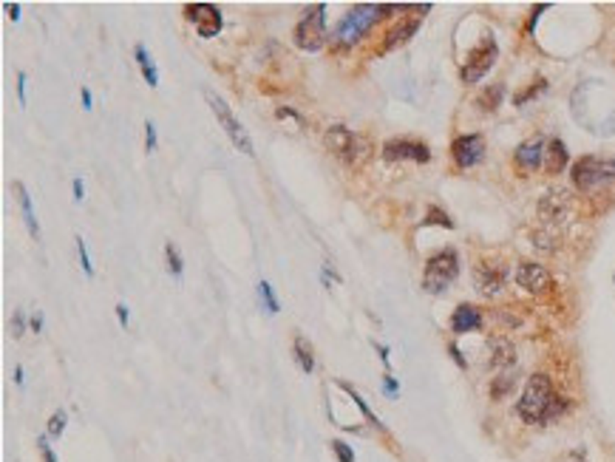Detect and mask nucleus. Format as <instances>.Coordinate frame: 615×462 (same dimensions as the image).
<instances>
[{
	"label": "nucleus",
	"mask_w": 615,
	"mask_h": 462,
	"mask_svg": "<svg viewBox=\"0 0 615 462\" xmlns=\"http://www.w3.org/2000/svg\"><path fill=\"white\" fill-rule=\"evenodd\" d=\"M71 193H74V202H82V196H85L82 179H74V181H71Z\"/></svg>",
	"instance_id": "nucleus-40"
},
{
	"label": "nucleus",
	"mask_w": 615,
	"mask_h": 462,
	"mask_svg": "<svg viewBox=\"0 0 615 462\" xmlns=\"http://www.w3.org/2000/svg\"><path fill=\"white\" fill-rule=\"evenodd\" d=\"M6 12H9V17L17 23L20 20V3H6Z\"/></svg>",
	"instance_id": "nucleus-45"
},
{
	"label": "nucleus",
	"mask_w": 615,
	"mask_h": 462,
	"mask_svg": "<svg viewBox=\"0 0 615 462\" xmlns=\"http://www.w3.org/2000/svg\"><path fill=\"white\" fill-rule=\"evenodd\" d=\"M516 284L531 295H544L553 290V275L536 261H522L516 267Z\"/></svg>",
	"instance_id": "nucleus-12"
},
{
	"label": "nucleus",
	"mask_w": 615,
	"mask_h": 462,
	"mask_svg": "<svg viewBox=\"0 0 615 462\" xmlns=\"http://www.w3.org/2000/svg\"><path fill=\"white\" fill-rule=\"evenodd\" d=\"M184 17L190 23H196V32L199 37H216L222 32V12L213 6V3H188L184 6Z\"/></svg>",
	"instance_id": "nucleus-11"
},
{
	"label": "nucleus",
	"mask_w": 615,
	"mask_h": 462,
	"mask_svg": "<svg viewBox=\"0 0 615 462\" xmlns=\"http://www.w3.org/2000/svg\"><path fill=\"white\" fill-rule=\"evenodd\" d=\"M66 423H69V417H66V411H63V409L54 411V414L48 417V428H46V434H48V437H54V440H60V437H63V431H66Z\"/></svg>",
	"instance_id": "nucleus-28"
},
{
	"label": "nucleus",
	"mask_w": 615,
	"mask_h": 462,
	"mask_svg": "<svg viewBox=\"0 0 615 462\" xmlns=\"http://www.w3.org/2000/svg\"><path fill=\"white\" fill-rule=\"evenodd\" d=\"M544 150H547V142L542 136H533L528 142H522L516 150H513V162L522 168V170H536L544 165Z\"/></svg>",
	"instance_id": "nucleus-13"
},
{
	"label": "nucleus",
	"mask_w": 615,
	"mask_h": 462,
	"mask_svg": "<svg viewBox=\"0 0 615 462\" xmlns=\"http://www.w3.org/2000/svg\"><path fill=\"white\" fill-rule=\"evenodd\" d=\"M74 241H77V256H80V264H82V272L88 275V278H94V264H91V256H88V247H85V241H82V236H77Z\"/></svg>",
	"instance_id": "nucleus-31"
},
{
	"label": "nucleus",
	"mask_w": 615,
	"mask_h": 462,
	"mask_svg": "<svg viewBox=\"0 0 615 462\" xmlns=\"http://www.w3.org/2000/svg\"><path fill=\"white\" fill-rule=\"evenodd\" d=\"M488 363L490 368H499V372H505V368L516 363V349L508 337H490L488 341Z\"/></svg>",
	"instance_id": "nucleus-15"
},
{
	"label": "nucleus",
	"mask_w": 615,
	"mask_h": 462,
	"mask_svg": "<svg viewBox=\"0 0 615 462\" xmlns=\"http://www.w3.org/2000/svg\"><path fill=\"white\" fill-rule=\"evenodd\" d=\"M567 159H570L567 145H564L562 139H550V142H547V150H544V170H547V173H562L564 165H567Z\"/></svg>",
	"instance_id": "nucleus-19"
},
{
	"label": "nucleus",
	"mask_w": 615,
	"mask_h": 462,
	"mask_svg": "<svg viewBox=\"0 0 615 462\" xmlns=\"http://www.w3.org/2000/svg\"><path fill=\"white\" fill-rule=\"evenodd\" d=\"M567 207H570V199H567L564 190H550V193L539 202V213H542V219H547V222H559V219H564Z\"/></svg>",
	"instance_id": "nucleus-18"
},
{
	"label": "nucleus",
	"mask_w": 615,
	"mask_h": 462,
	"mask_svg": "<svg viewBox=\"0 0 615 462\" xmlns=\"http://www.w3.org/2000/svg\"><path fill=\"white\" fill-rule=\"evenodd\" d=\"M544 9H547V6H536V9H533V15H531V23H528V32H533V28H536V20H539V15H542Z\"/></svg>",
	"instance_id": "nucleus-44"
},
{
	"label": "nucleus",
	"mask_w": 615,
	"mask_h": 462,
	"mask_svg": "<svg viewBox=\"0 0 615 462\" xmlns=\"http://www.w3.org/2000/svg\"><path fill=\"white\" fill-rule=\"evenodd\" d=\"M114 310H116V321H119V326L125 329V326H128V306H125V303H116Z\"/></svg>",
	"instance_id": "nucleus-38"
},
{
	"label": "nucleus",
	"mask_w": 615,
	"mask_h": 462,
	"mask_svg": "<svg viewBox=\"0 0 615 462\" xmlns=\"http://www.w3.org/2000/svg\"><path fill=\"white\" fill-rule=\"evenodd\" d=\"M326 40H332L326 35V6L318 3L312 9H306V15L298 20L295 32H292V43L301 51H318V48H323Z\"/></svg>",
	"instance_id": "nucleus-6"
},
{
	"label": "nucleus",
	"mask_w": 615,
	"mask_h": 462,
	"mask_svg": "<svg viewBox=\"0 0 615 462\" xmlns=\"http://www.w3.org/2000/svg\"><path fill=\"white\" fill-rule=\"evenodd\" d=\"M258 298H261L264 310H267L269 315H278V312H281L278 295H275V290H272V284H269V281H261V284H258Z\"/></svg>",
	"instance_id": "nucleus-25"
},
{
	"label": "nucleus",
	"mask_w": 615,
	"mask_h": 462,
	"mask_svg": "<svg viewBox=\"0 0 615 462\" xmlns=\"http://www.w3.org/2000/svg\"><path fill=\"white\" fill-rule=\"evenodd\" d=\"M391 9H397V6H383V3H357V6H352L341 17V23L335 26L332 43L337 48H352L357 40H363L368 32H372V28L377 26V20Z\"/></svg>",
	"instance_id": "nucleus-2"
},
{
	"label": "nucleus",
	"mask_w": 615,
	"mask_h": 462,
	"mask_svg": "<svg viewBox=\"0 0 615 462\" xmlns=\"http://www.w3.org/2000/svg\"><path fill=\"white\" fill-rule=\"evenodd\" d=\"M15 383L23 389L26 386V372H23V366H15Z\"/></svg>",
	"instance_id": "nucleus-46"
},
{
	"label": "nucleus",
	"mask_w": 615,
	"mask_h": 462,
	"mask_svg": "<svg viewBox=\"0 0 615 462\" xmlns=\"http://www.w3.org/2000/svg\"><path fill=\"white\" fill-rule=\"evenodd\" d=\"M567 411V400L556 394L550 377L547 375H531L525 383V391H522L519 403H516V414L531 423V425H542L550 423Z\"/></svg>",
	"instance_id": "nucleus-1"
},
{
	"label": "nucleus",
	"mask_w": 615,
	"mask_h": 462,
	"mask_svg": "<svg viewBox=\"0 0 615 462\" xmlns=\"http://www.w3.org/2000/svg\"><path fill=\"white\" fill-rule=\"evenodd\" d=\"M323 145L335 153V157H341V159H344L346 165H352V168H360V165L368 159V153H372V145H368L363 136L352 134L346 125H332V128H326Z\"/></svg>",
	"instance_id": "nucleus-3"
},
{
	"label": "nucleus",
	"mask_w": 615,
	"mask_h": 462,
	"mask_svg": "<svg viewBox=\"0 0 615 462\" xmlns=\"http://www.w3.org/2000/svg\"><path fill=\"white\" fill-rule=\"evenodd\" d=\"M329 445H332V454L337 456V462H355V451H352L349 443H344V440H332Z\"/></svg>",
	"instance_id": "nucleus-32"
},
{
	"label": "nucleus",
	"mask_w": 615,
	"mask_h": 462,
	"mask_svg": "<svg viewBox=\"0 0 615 462\" xmlns=\"http://www.w3.org/2000/svg\"><path fill=\"white\" fill-rule=\"evenodd\" d=\"M383 159L386 162H417V165H425L431 159V150L422 142H414V139H389L383 142Z\"/></svg>",
	"instance_id": "nucleus-9"
},
{
	"label": "nucleus",
	"mask_w": 615,
	"mask_h": 462,
	"mask_svg": "<svg viewBox=\"0 0 615 462\" xmlns=\"http://www.w3.org/2000/svg\"><path fill=\"white\" fill-rule=\"evenodd\" d=\"M43 323H46V321H43V315H40V312L28 318V326H32V332H43Z\"/></svg>",
	"instance_id": "nucleus-43"
},
{
	"label": "nucleus",
	"mask_w": 615,
	"mask_h": 462,
	"mask_svg": "<svg viewBox=\"0 0 615 462\" xmlns=\"http://www.w3.org/2000/svg\"><path fill=\"white\" fill-rule=\"evenodd\" d=\"M375 349H377V355H380L383 366H386V368H391V357H389V346H383V344H375Z\"/></svg>",
	"instance_id": "nucleus-42"
},
{
	"label": "nucleus",
	"mask_w": 615,
	"mask_h": 462,
	"mask_svg": "<svg viewBox=\"0 0 615 462\" xmlns=\"http://www.w3.org/2000/svg\"><path fill=\"white\" fill-rule=\"evenodd\" d=\"M482 326V312L471 303H459L454 315H451V332L454 335H465V332H476Z\"/></svg>",
	"instance_id": "nucleus-16"
},
{
	"label": "nucleus",
	"mask_w": 615,
	"mask_h": 462,
	"mask_svg": "<svg viewBox=\"0 0 615 462\" xmlns=\"http://www.w3.org/2000/svg\"><path fill=\"white\" fill-rule=\"evenodd\" d=\"M207 105H210V111H213V116L219 119V125L224 128V134L230 136V142L235 145V150H241L244 157H253L256 153V148H253V139H250V134L241 128V122L235 119V114L230 111V105L219 97V94H213V91H207Z\"/></svg>",
	"instance_id": "nucleus-7"
},
{
	"label": "nucleus",
	"mask_w": 615,
	"mask_h": 462,
	"mask_svg": "<svg viewBox=\"0 0 615 462\" xmlns=\"http://www.w3.org/2000/svg\"><path fill=\"white\" fill-rule=\"evenodd\" d=\"M292 352H295V360H298V368L303 375H312L315 372V357H312V346L306 344L303 335H295L292 341Z\"/></svg>",
	"instance_id": "nucleus-21"
},
{
	"label": "nucleus",
	"mask_w": 615,
	"mask_h": 462,
	"mask_svg": "<svg viewBox=\"0 0 615 462\" xmlns=\"http://www.w3.org/2000/svg\"><path fill=\"white\" fill-rule=\"evenodd\" d=\"M459 275V256L454 250H440L425 261V272H422V290L440 295L445 292Z\"/></svg>",
	"instance_id": "nucleus-4"
},
{
	"label": "nucleus",
	"mask_w": 615,
	"mask_h": 462,
	"mask_svg": "<svg viewBox=\"0 0 615 462\" xmlns=\"http://www.w3.org/2000/svg\"><path fill=\"white\" fill-rule=\"evenodd\" d=\"M157 145H159V136H157V125L148 119L145 122V150L150 153V150H157Z\"/></svg>",
	"instance_id": "nucleus-33"
},
{
	"label": "nucleus",
	"mask_w": 615,
	"mask_h": 462,
	"mask_svg": "<svg viewBox=\"0 0 615 462\" xmlns=\"http://www.w3.org/2000/svg\"><path fill=\"white\" fill-rule=\"evenodd\" d=\"M544 88H547V82H544V80H536V82H533V85H528L525 91H519V94L513 97V105H525L528 100L539 97V94H542V91H544Z\"/></svg>",
	"instance_id": "nucleus-29"
},
{
	"label": "nucleus",
	"mask_w": 615,
	"mask_h": 462,
	"mask_svg": "<svg viewBox=\"0 0 615 462\" xmlns=\"http://www.w3.org/2000/svg\"><path fill=\"white\" fill-rule=\"evenodd\" d=\"M513 383H516L513 372H508V368H505V372L499 377H494V383H490V400H502L513 389Z\"/></svg>",
	"instance_id": "nucleus-27"
},
{
	"label": "nucleus",
	"mask_w": 615,
	"mask_h": 462,
	"mask_svg": "<svg viewBox=\"0 0 615 462\" xmlns=\"http://www.w3.org/2000/svg\"><path fill=\"white\" fill-rule=\"evenodd\" d=\"M134 57H136V66H139V71H142L145 82H148L150 88H157V85H159V71H157V66H153V60L148 57V51H145V46H142V43H136V46H134Z\"/></svg>",
	"instance_id": "nucleus-22"
},
{
	"label": "nucleus",
	"mask_w": 615,
	"mask_h": 462,
	"mask_svg": "<svg viewBox=\"0 0 615 462\" xmlns=\"http://www.w3.org/2000/svg\"><path fill=\"white\" fill-rule=\"evenodd\" d=\"M505 267L502 264H490V261H482L476 267V287L482 295H497L505 284Z\"/></svg>",
	"instance_id": "nucleus-14"
},
{
	"label": "nucleus",
	"mask_w": 615,
	"mask_h": 462,
	"mask_svg": "<svg viewBox=\"0 0 615 462\" xmlns=\"http://www.w3.org/2000/svg\"><path fill=\"white\" fill-rule=\"evenodd\" d=\"M37 451H40L43 462H57V456H54V451H51V445H48V434H46V437H37Z\"/></svg>",
	"instance_id": "nucleus-34"
},
{
	"label": "nucleus",
	"mask_w": 615,
	"mask_h": 462,
	"mask_svg": "<svg viewBox=\"0 0 615 462\" xmlns=\"http://www.w3.org/2000/svg\"><path fill=\"white\" fill-rule=\"evenodd\" d=\"M497 57H499V48H497V40L494 37H485L476 48H471L468 51V60H465V66H463V71H459V77H463V82H468V85H474V82H479L490 69H494V63H497Z\"/></svg>",
	"instance_id": "nucleus-8"
},
{
	"label": "nucleus",
	"mask_w": 615,
	"mask_h": 462,
	"mask_svg": "<svg viewBox=\"0 0 615 462\" xmlns=\"http://www.w3.org/2000/svg\"><path fill=\"white\" fill-rule=\"evenodd\" d=\"M165 264H168V272L173 275V278H181L184 275V261H181V253L173 241L165 244Z\"/></svg>",
	"instance_id": "nucleus-24"
},
{
	"label": "nucleus",
	"mask_w": 615,
	"mask_h": 462,
	"mask_svg": "<svg viewBox=\"0 0 615 462\" xmlns=\"http://www.w3.org/2000/svg\"><path fill=\"white\" fill-rule=\"evenodd\" d=\"M341 389H344V391H346V394H349V397L355 400V406L360 409V414H363V417H366L368 423H372V425H377L380 431H386V425H383V423H380V420L375 417V411H372V409H368V406H366V400H363V397H360V394H357V391H355V389L349 386V383H341Z\"/></svg>",
	"instance_id": "nucleus-26"
},
{
	"label": "nucleus",
	"mask_w": 615,
	"mask_h": 462,
	"mask_svg": "<svg viewBox=\"0 0 615 462\" xmlns=\"http://www.w3.org/2000/svg\"><path fill=\"white\" fill-rule=\"evenodd\" d=\"M26 326H28V318H26L23 312H15V315H12V335L20 337V335L26 332Z\"/></svg>",
	"instance_id": "nucleus-35"
},
{
	"label": "nucleus",
	"mask_w": 615,
	"mask_h": 462,
	"mask_svg": "<svg viewBox=\"0 0 615 462\" xmlns=\"http://www.w3.org/2000/svg\"><path fill=\"white\" fill-rule=\"evenodd\" d=\"M80 100H82V108H85V111L94 108V97H91V91H88V88L80 91Z\"/></svg>",
	"instance_id": "nucleus-41"
},
{
	"label": "nucleus",
	"mask_w": 615,
	"mask_h": 462,
	"mask_svg": "<svg viewBox=\"0 0 615 462\" xmlns=\"http://www.w3.org/2000/svg\"><path fill=\"white\" fill-rule=\"evenodd\" d=\"M502 97H505V85H490V88H485L482 94H479V100H476V105L482 108V111H497L499 108V103H502Z\"/></svg>",
	"instance_id": "nucleus-23"
},
{
	"label": "nucleus",
	"mask_w": 615,
	"mask_h": 462,
	"mask_svg": "<svg viewBox=\"0 0 615 462\" xmlns=\"http://www.w3.org/2000/svg\"><path fill=\"white\" fill-rule=\"evenodd\" d=\"M573 184L581 193H593L604 184L615 181V159H601V157H581L573 165Z\"/></svg>",
	"instance_id": "nucleus-5"
},
{
	"label": "nucleus",
	"mask_w": 615,
	"mask_h": 462,
	"mask_svg": "<svg viewBox=\"0 0 615 462\" xmlns=\"http://www.w3.org/2000/svg\"><path fill=\"white\" fill-rule=\"evenodd\" d=\"M383 391H386V397H397L400 394V386H397V377H391V375H386L383 377Z\"/></svg>",
	"instance_id": "nucleus-36"
},
{
	"label": "nucleus",
	"mask_w": 615,
	"mask_h": 462,
	"mask_svg": "<svg viewBox=\"0 0 615 462\" xmlns=\"http://www.w3.org/2000/svg\"><path fill=\"white\" fill-rule=\"evenodd\" d=\"M425 224H440V227L454 230V222L448 219V213H443L440 207H428V213H425Z\"/></svg>",
	"instance_id": "nucleus-30"
},
{
	"label": "nucleus",
	"mask_w": 615,
	"mask_h": 462,
	"mask_svg": "<svg viewBox=\"0 0 615 462\" xmlns=\"http://www.w3.org/2000/svg\"><path fill=\"white\" fill-rule=\"evenodd\" d=\"M26 82H28V77H26V71H20V74H17V97H20V105H26Z\"/></svg>",
	"instance_id": "nucleus-37"
},
{
	"label": "nucleus",
	"mask_w": 615,
	"mask_h": 462,
	"mask_svg": "<svg viewBox=\"0 0 615 462\" xmlns=\"http://www.w3.org/2000/svg\"><path fill=\"white\" fill-rule=\"evenodd\" d=\"M12 190H15V199H17V204H20L23 224H26L28 236H32V238H40V224H37V215H35V210H32V196H28L26 184H23V181H15V184H12Z\"/></svg>",
	"instance_id": "nucleus-17"
},
{
	"label": "nucleus",
	"mask_w": 615,
	"mask_h": 462,
	"mask_svg": "<svg viewBox=\"0 0 615 462\" xmlns=\"http://www.w3.org/2000/svg\"><path fill=\"white\" fill-rule=\"evenodd\" d=\"M417 28H420V17H414V20H406V23L394 26L391 32L386 35V40H383V51H394L397 46L409 43V40H411V37L417 35Z\"/></svg>",
	"instance_id": "nucleus-20"
},
{
	"label": "nucleus",
	"mask_w": 615,
	"mask_h": 462,
	"mask_svg": "<svg viewBox=\"0 0 615 462\" xmlns=\"http://www.w3.org/2000/svg\"><path fill=\"white\" fill-rule=\"evenodd\" d=\"M448 352H451V357L456 360V366H459V368H465V366H468V363H465V357H463V352H459V346H456V344H451V346H448Z\"/></svg>",
	"instance_id": "nucleus-39"
},
{
	"label": "nucleus",
	"mask_w": 615,
	"mask_h": 462,
	"mask_svg": "<svg viewBox=\"0 0 615 462\" xmlns=\"http://www.w3.org/2000/svg\"><path fill=\"white\" fill-rule=\"evenodd\" d=\"M451 157H454L456 168H463V170L479 165V162L485 159V139H482V134H463V136H456V139L451 142Z\"/></svg>",
	"instance_id": "nucleus-10"
}]
</instances>
